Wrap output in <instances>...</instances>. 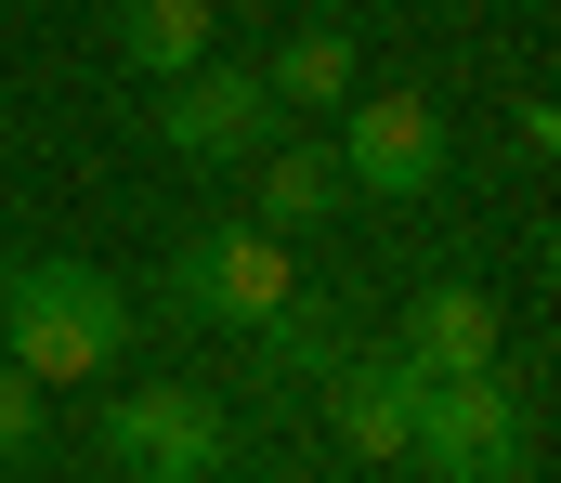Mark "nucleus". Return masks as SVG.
<instances>
[{
	"label": "nucleus",
	"instance_id": "nucleus-3",
	"mask_svg": "<svg viewBox=\"0 0 561 483\" xmlns=\"http://www.w3.org/2000/svg\"><path fill=\"white\" fill-rule=\"evenodd\" d=\"M405 458L444 471V483H510V471H523V405L496 392V366H470V379H419Z\"/></svg>",
	"mask_w": 561,
	"mask_h": 483
},
{
	"label": "nucleus",
	"instance_id": "nucleus-6",
	"mask_svg": "<svg viewBox=\"0 0 561 483\" xmlns=\"http://www.w3.org/2000/svg\"><path fill=\"white\" fill-rule=\"evenodd\" d=\"M170 105H157V131H170V158H262L275 145V92H262V66H183V79H157Z\"/></svg>",
	"mask_w": 561,
	"mask_h": 483
},
{
	"label": "nucleus",
	"instance_id": "nucleus-2",
	"mask_svg": "<svg viewBox=\"0 0 561 483\" xmlns=\"http://www.w3.org/2000/svg\"><path fill=\"white\" fill-rule=\"evenodd\" d=\"M92 445H105V471H131V483H209L236 458V418H222L209 392L157 379V392H118V405L92 418Z\"/></svg>",
	"mask_w": 561,
	"mask_h": 483
},
{
	"label": "nucleus",
	"instance_id": "nucleus-1",
	"mask_svg": "<svg viewBox=\"0 0 561 483\" xmlns=\"http://www.w3.org/2000/svg\"><path fill=\"white\" fill-rule=\"evenodd\" d=\"M0 353H13L39 392L105 379V366L131 353V301H118V275H92V262H13V288H0Z\"/></svg>",
	"mask_w": 561,
	"mask_h": 483
},
{
	"label": "nucleus",
	"instance_id": "nucleus-9",
	"mask_svg": "<svg viewBox=\"0 0 561 483\" xmlns=\"http://www.w3.org/2000/svg\"><path fill=\"white\" fill-rule=\"evenodd\" d=\"M340 196H353V183H340V145H262V209H275L262 235H313V222H340Z\"/></svg>",
	"mask_w": 561,
	"mask_h": 483
},
{
	"label": "nucleus",
	"instance_id": "nucleus-7",
	"mask_svg": "<svg viewBox=\"0 0 561 483\" xmlns=\"http://www.w3.org/2000/svg\"><path fill=\"white\" fill-rule=\"evenodd\" d=\"M392 366H405V379H470V366H496V301H483V288H419Z\"/></svg>",
	"mask_w": 561,
	"mask_h": 483
},
{
	"label": "nucleus",
	"instance_id": "nucleus-12",
	"mask_svg": "<svg viewBox=\"0 0 561 483\" xmlns=\"http://www.w3.org/2000/svg\"><path fill=\"white\" fill-rule=\"evenodd\" d=\"M0 288H13V249H0Z\"/></svg>",
	"mask_w": 561,
	"mask_h": 483
},
{
	"label": "nucleus",
	"instance_id": "nucleus-5",
	"mask_svg": "<svg viewBox=\"0 0 561 483\" xmlns=\"http://www.w3.org/2000/svg\"><path fill=\"white\" fill-rule=\"evenodd\" d=\"M444 158L457 145H444V118H431L419 92H353L340 105V183L353 196H431Z\"/></svg>",
	"mask_w": 561,
	"mask_h": 483
},
{
	"label": "nucleus",
	"instance_id": "nucleus-10",
	"mask_svg": "<svg viewBox=\"0 0 561 483\" xmlns=\"http://www.w3.org/2000/svg\"><path fill=\"white\" fill-rule=\"evenodd\" d=\"M118 53H131L144 79L209 66V0H118Z\"/></svg>",
	"mask_w": 561,
	"mask_h": 483
},
{
	"label": "nucleus",
	"instance_id": "nucleus-11",
	"mask_svg": "<svg viewBox=\"0 0 561 483\" xmlns=\"http://www.w3.org/2000/svg\"><path fill=\"white\" fill-rule=\"evenodd\" d=\"M262 92H275V105H353V39H340V26H300L275 66H262Z\"/></svg>",
	"mask_w": 561,
	"mask_h": 483
},
{
	"label": "nucleus",
	"instance_id": "nucleus-4",
	"mask_svg": "<svg viewBox=\"0 0 561 483\" xmlns=\"http://www.w3.org/2000/svg\"><path fill=\"white\" fill-rule=\"evenodd\" d=\"M170 301L209 314V326H262V314L300 301V262H287V235H262V222H209V235H183Z\"/></svg>",
	"mask_w": 561,
	"mask_h": 483
},
{
	"label": "nucleus",
	"instance_id": "nucleus-8",
	"mask_svg": "<svg viewBox=\"0 0 561 483\" xmlns=\"http://www.w3.org/2000/svg\"><path fill=\"white\" fill-rule=\"evenodd\" d=\"M327 405H340V445H353V458H405L419 379H405V366H340V379H327Z\"/></svg>",
	"mask_w": 561,
	"mask_h": 483
}]
</instances>
